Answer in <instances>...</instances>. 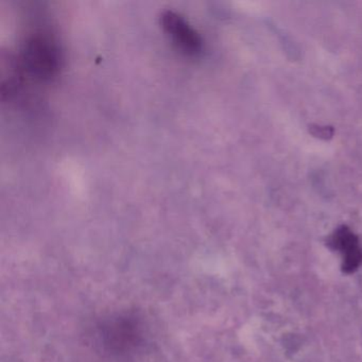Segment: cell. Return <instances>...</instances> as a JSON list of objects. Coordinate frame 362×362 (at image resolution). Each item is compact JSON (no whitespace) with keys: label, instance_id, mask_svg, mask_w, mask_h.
I'll use <instances>...</instances> for the list:
<instances>
[{"label":"cell","instance_id":"3","mask_svg":"<svg viewBox=\"0 0 362 362\" xmlns=\"http://www.w3.org/2000/svg\"><path fill=\"white\" fill-rule=\"evenodd\" d=\"M332 245L343 256V271L355 272L362 264V249L357 237L346 228H340L334 233Z\"/></svg>","mask_w":362,"mask_h":362},{"label":"cell","instance_id":"2","mask_svg":"<svg viewBox=\"0 0 362 362\" xmlns=\"http://www.w3.org/2000/svg\"><path fill=\"white\" fill-rule=\"evenodd\" d=\"M163 27L173 44L187 56H197L202 48L198 33L179 14L168 11L163 16Z\"/></svg>","mask_w":362,"mask_h":362},{"label":"cell","instance_id":"1","mask_svg":"<svg viewBox=\"0 0 362 362\" xmlns=\"http://www.w3.org/2000/svg\"><path fill=\"white\" fill-rule=\"evenodd\" d=\"M54 42L45 35H35L27 41L24 61L27 69L42 79L52 77L58 71L59 52Z\"/></svg>","mask_w":362,"mask_h":362}]
</instances>
